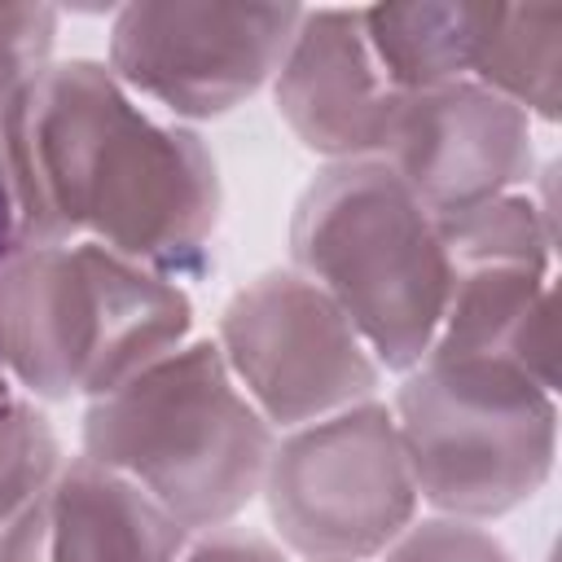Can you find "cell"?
<instances>
[{
  "label": "cell",
  "mask_w": 562,
  "mask_h": 562,
  "mask_svg": "<svg viewBox=\"0 0 562 562\" xmlns=\"http://www.w3.org/2000/svg\"><path fill=\"white\" fill-rule=\"evenodd\" d=\"M22 241H97L167 281L206 268L220 171L202 136L154 119L110 66L48 61L0 114Z\"/></svg>",
  "instance_id": "obj_1"
},
{
  "label": "cell",
  "mask_w": 562,
  "mask_h": 562,
  "mask_svg": "<svg viewBox=\"0 0 562 562\" xmlns=\"http://www.w3.org/2000/svg\"><path fill=\"white\" fill-rule=\"evenodd\" d=\"M189 329L180 281L97 241H22L0 259V373L31 400H101Z\"/></svg>",
  "instance_id": "obj_2"
},
{
  "label": "cell",
  "mask_w": 562,
  "mask_h": 562,
  "mask_svg": "<svg viewBox=\"0 0 562 562\" xmlns=\"http://www.w3.org/2000/svg\"><path fill=\"white\" fill-rule=\"evenodd\" d=\"M83 457L132 479L189 536L233 527L259 496L277 430L233 382L215 338L180 342L119 391L88 400Z\"/></svg>",
  "instance_id": "obj_3"
},
{
  "label": "cell",
  "mask_w": 562,
  "mask_h": 562,
  "mask_svg": "<svg viewBox=\"0 0 562 562\" xmlns=\"http://www.w3.org/2000/svg\"><path fill=\"white\" fill-rule=\"evenodd\" d=\"M290 259L338 303L378 369L422 364L448 307L452 263L439 220L382 158L316 171L294 202Z\"/></svg>",
  "instance_id": "obj_4"
},
{
  "label": "cell",
  "mask_w": 562,
  "mask_h": 562,
  "mask_svg": "<svg viewBox=\"0 0 562 562\" xmlns=\"http://www.w3.org/2000/svg\"><path fill=\"white\" fill-rule=\"evenodd\" d=\"M417 501L443 518H501L531 501L558 452V400L514 364L422 356L391 404Z\"/></svg>",
  "instance_id": "obj_5"
},
{
  "label": "cell",
  "mask_w": 562,
  "mask_h": 562,
  "mask_svg": "<svg viewBox=\"0 0 562 562\" xmlns=\"http://www.w3.org/2000/svg\"><path fill=\"white\" fill-rule=\"evenodd\" d=\"M277 540L303 562L382 558L417 522V483L378 400H360L277 439L259 487Z\"/></svg>",
  "instance_id": "obj_6"
},
{
  "label": "cell",
  "mask_w": 562,
  "mask_h": 562,
  "mask_svg": "<svg viewBox=\"0 0 562 562\" xmlns=\"http://www.w3.org/2000/svg\"><path fill=\"white\" fill-rule=\"evenodd\" d=\"M215 347L272 430L373 400L382 382L378 360L338 303L294 268L241 285L220 312Z\"/></svg>",
  "instance_id": "obj_7"
},
{
  "label": "cell",
  "mask_w": 562,
  "mask_h": 562,
  "mask_svg": "<svg viewBox=\"0 0 562 562\" xmlns=\"http://www.w3.org/2000/svg\"><path fill=\"white\" fill-rule=\"evenodd\" d=\"M299 4H127L110 26V70L180 119H220L272 83Z\"/></svg>",
  "instance_id": "obj_8"
},
{
  "label": "cell",
  "mask_w": 562,
  "mask_h": 562,
  "mask_svg": "<svg viewBox=\"0 0 562 562\" xmlns=\"http://www.w3.org/2000/svg\"><path fill=\"white\" fill-rule=\"evenodd\" d=\"M382 162L435 220H452L531 180V119L474 79L404 92Z\"/></svg>",
  "instance_id": "obj_9"
},
{
  "label": "cell",
  "mask_w": 562,
  "mask_h": 562,
  "mask_svg": "<svg viewBox=\"0 0 562 562\" xmlns=\"http://www.w3.org/2000/svg\"><path fill=\"white\" fill-rule=\"evenodd\" d=\"M272 97L299 145L351 162L382 158L404 92L378 70L360 9H303L272 75Z\"/></svg>",
  "instance_id": "obj_10"
},
{
  "label": "cell",
  "mask_w": 562,
  "mask_h": 562,
  "mask_svg": "<svg viewBox=\"0 0 562 562\" xmlns=\"http://www.w3.org/2000/svg\"><path fill=\"white\" fill-rule=\"evenodd\" d=\"M184 544L189 531L176 518L83 452L0 527V562H176Z\"/></svg>",
  "instance_id": "obj_11"
},
{
  "label": "cell",
  "mask_w": 562,
  "mask_h": 562,
  "mask_svg": "<svg viewBox=\"0 0 562 562\" xmlns=\"http://www.w3.org/2000/svg\"><path fill=\"white\" fill-rule=\"evenodd\" d=\"M430 351L501 360V364L522 369L540 386L558 391L553 268H531V263L457 268Z\"/></svg>",
  "instance_id": "obj_12"
},
{
  "label": "cell",
  "mask_w": 562,
  "mask_h": 562,
  "mask_svg": "<svg viewBox=\"0 0 562 562\" xmlns=\"http://www.w3.org/2000/svg\"><path fill=\"white\" fill-rule=\"evenodd\" d=\"M470 79L527 119L553 123L562 105V4H474Z\"/></svg>",
  "instance_id": "obj_13"
},
{
  "label": "cell",
  "mask_w": 562,
  "mask_h": 562,
  "mask_svg": "<svg viewBox=\"0 0 562 562\" xmlns=\"http://www.w3.org/2000/svg\"><path fill=\"white\" fill-rule=\"evenodd\" d=\"M364 40L395 92H426L470 79L474 4H369Z\"/></svg>",
  "instance_id": "obj_14"
},
{
  "label": "cell",
  "mask_w": 562,
  "mask_h": 562,
  "mask_svg": "<svg viewBox=\"0 0 562 562\" xmlns=\"http://www.w3.org/2000/svg\"><path fill=\"white\" fill-rule=\"evenodd\" d=\"M61 443L53 422L26 400H0V527H9L61 470Z\"/></svg>",
  "instance_id": "obj_15"
},
{
  "label": "cell",
  "mask_w": 562,
  "mask_h": 562,
  "mask_svg": "<svg viewBox=\"0 0 562 562\" xmlns=\"http://www.w3.org/2000/svg\"><path fill=\"white\" fill-rule=\"evenodd\" d=\"M53 35H57V9L0 4V114L48 66Z\"/></svg>",
  "instance_id": "obj_16"
},
{
  "label": "cell",
  "mask_w": 562,
  "mask_h": 562,
  "mask_svg": "<svg viewBox=\"0 0 562 562\" xmlns=\"http://www.w3.org/2000/svg\"><path fill=\"white\" fill-rule=\"evenodd\" d=\"M382 562H514V553L479 522L435 514V518L413 522L382 553Z\"/></svg>",
  "instance_id": "obj_17"
},
{
  "label": "cell",
  "mask_w": 562,
  "mask_h": 562,
  "mask_svg": "<svg viewBox=\"0 0 562 562\" xmlns=\"http://www.w3.org/2000/svg\"><path fill=\"white\" fill-rule=\"evenodd\" d=\"M176 562H285V553L272 540L250 536L241 527H215L202 531L193 544H184Z\"/></svg>",
  "instance_id": "obj_18"
},
{
  "label": "cell",
  "mask_w": 562,
  "mask_h": 562,
  "mask_svg": "<svg viewBox=\"0 0 562 562\" xmlns=\"http://www.w3.org/2000/svg\"><path fill=\"white\" fill-rule=\"evenodd\" d=\"M22 246V215H18V198H13V176L4 162V145H0V259Z\"/></svg>",
  "instance_id": "obj_19"
},
{
  "label": "cell",
  "mask_w": 562,
  "mask_h": 562,
  "mask_svg": "<svg viewBox=\"0 0 562 562\" xmlns=\"http://www.w3.org/2000/svg\"><path fill=\"white\" fill-rule=\"evenodd\" d=\"M9 395H13V382H9L4 373H0V400H9Z\"/></svg>",
  "instance_id": "obj_20"
}]
</instances>
